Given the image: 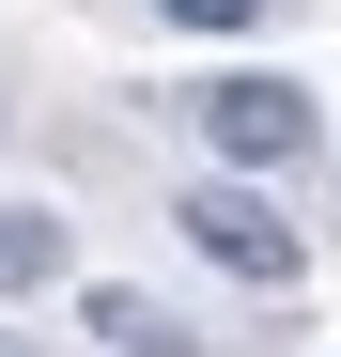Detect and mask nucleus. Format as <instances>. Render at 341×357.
Returning a JSON list of instances; mask_svg holds the SVG:
<instances>
[{"label":"nucleus","instance_id":"1","mask_svg":"<svg viewBox=\"0 0 341 357\" xmlns=\"http://www.w3.org/2000/svg\"><path fill=\"white\" fill-rule=\"evenodd\" d=\"M187 109H202V140H217V171H233V187H279V171L326 140V125H310V93H295V78H264V63H248V78H202Z\"/></svg>","mask_w":341,"mask_h":357},{"label":"nucleus","instance_id":"2","mask_svg":"<svg viewBox=\"0 0 341 357\" xmlns=\"http://www.w3.org/2000/svg\"><path fill=\"white\" fill-rule=\"evenodd\" d=\"M170 218H187V249H202L217 280H248V295H295V264H310V249H295V218H279L264 187H233V171H202Z\"/></svg>","mask_w":341,"mask_h":357},{"label":"nucleus","instance_id":"5","mask_svg":"<svg viewBox=\"0 0 341 357\" xmlns=\"http://www.w3.org/2000/svg\"><path fill=\"white\" fill-rule=\"evenodd\" d=\"M170 31H264V0H155Z\"/></svg>","mask_w":341,"mask_h":357},{"label":"nucleus","instance_id":"4","mask_svg":"<svg viewBox=\"0 0 341 357\" xmlns=\"http://www.w3.org/2000/svg\"><path fill=\"white\" fill-rule=\"evenodd\" d=\"M31 280H63V218H47V202H0V295H31Z\"/></svg>","mask_w":341,"mask_h":357},{"label":"nucleus","instance_id":"3","mask_svg":"<svg viewBox=\"0 0 341 357\" xmlns=\"http://www.w3.org/2000/svg\"><path fill=\"white\" fill-rule=\"evenodd\" d=\"M78 326H93L109 357H202V342H187V326H170V311H155V295H125V280H93V295H78Z\"/></svg>","mask_w":341,"mask_h":357}]
</instances>
